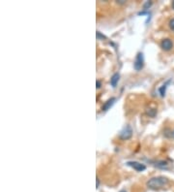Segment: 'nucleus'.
<instances>
[{"instance_id":"obj_1","label":"nucleus","mask_w":174,"mask_h":192,"mask_svg":"<svg viewBox=\"0 0 174 192\" xmlns=\"http://www.w3.org/2000/svg\"><path fill=\"white\" fill-rule=\"evenodd\" d=\"M147 186L151 189H161L168 184V180L165 177H154L147 181Z\"/></svg>"},{"instance_id":"obj_2","label":"nucleus","mask_w":174,"mask_h":192,"mask_svg":"<svg viewBox=\"0 0 174 192\" xmlns=\"http://www.w3.org/2000/svg\"><path fill=\"white\" fill-rule=\"evenodd\" d=\"M144 66V57H143V53L142 52H138L137 56L136 57V60L133 62V67L136 71L141 70Z\"/></svg>"},{"instance_id":"obj_3","label":"nucleus","mask_w":174,"mask_h":192,"mask_svg":"<svg viewBox=\"0 0 174 192\" xmlns=\"http://www.w3.org/2000/svg\"><path fill=\"white\" fill-rule=\"evenodd\" d=\"M132 136H133V129L131 128L130 125H126L124 127L123 130L120 133V135H119L120 139H122V140H129V139H131Z\"/></svg>"},{"instance_id":"obj_4","label":"nucleus","mask_w":174,"mask_h":192,"mask_svg":"<svg viewBox=\"0 0 174 192\" xmlns=\"http://www.w3.org/2000/svg\"><path fill=\"white\" fill-rule=\"evenodd\" d=\"M127 165L132 167L133 170H136L137 172H142L146 169L145 164L140 163V162H137V161H129L127 162Z\"/></svg>"},{"instance_id":"obj_5","label":"nucleus","mask_w":174,"mask_h":192,"mask_svg":"<svg viewBox=\"0 0 174 192\" xmlns=\"http://www.w3.org/2000/svg\"><path fill=\"white\" fill-rule=\"evenodd\" d=\"M161 48L165 51H170L173 48V43L169 38H166L161 42Z\"/></svg>"},{"instance_id":"obj_6","label":"nucleus","mask_w":174,"mask_h":192,"mask_svg":"<svg viewBox=\"0 0 174 192\" xmlns=\"http://www.w3.org/2000/svg\"><path fill=\"white\" fill-rule=\"evenodd\" d=\"M115 101H116V98H114V97L110 98V99H108V100L103 104V106L102 107V110H103V111H107V110H109V109H110V108L113 106L114 103H115Z\"/></svg>"},{"instance_id":"obj_7","label":"nucleus","mask_w":174,"mask_h":192,"mask_svg":"<svg viewBox=\"0 0 174 192\" xmlns=\"http://www.w3.org/2000/svg\"><path fill=\"white\" fill-rule=\"evenodd\" d=\"M119 79H120V75H119V73H115V74H114V75L111 77V79H110V85H111L113 87H115V86H116V85H117L118 82H119Z\"/></svg>"},{"instance_id":"obj_8","label":"nucleus","mask_w":174,"mask_h":192,"mask_svg":"<svg viewBox=\"0 0 174 192\" xmlns=\"http://www.w3.org/2000/svg\"><path fill=\"white\" fill-rule=\"evenodd\" d=\"M170 83V80H168V81H166L165 83H163V85L159 88V92H160V94H161V96L162 97H163L166 95V88H167V86H168V83Z\"/></svg>"},{"instance_id":"obj_9","label":"nucleus","mask_w":174,"mask_h":192,"mask_svg":"<svg viewBox=\"0 0 174 192\" xmlns=\"http://www.w3.org/2000/svg\"><path fill=\"white\" fill-rule=\"evenodd\" d=\"M155 166L158 167V168H161V169H166L167 167H168V163L166 161H157L156 163H155Z\"/></svg>"},{"instance_id":"obj_10","label":"nucleus","mask_w":174,"mask_h":192,"mask_svg":"<svg viewBox=\"0 0 174 192\" xmlns=\"http://www.w3.org/2000/svg\"><path fill=\"white\" fill-rule=\"evenodd\" d=\"M169 27H170V29L171 30H173L174 31V19H171L170 21H169Z\"/></svg>"},{"instance_id":"obj_11","label":"nucleus","mask_w":174,"mask_h":192,"mask_svg":"<svg viewBox=\"0 0 174 192\" xmlns=\"http://www.w3.org/2000/svg\"><path fill=\"white\" fill-rule=\"evenodd\" d=\"M101 86H102V83H101V81H97V88H98V89H99V88H100L101 87Z\"/></svg>"},{"instance_id":"obj_12","label":"nucleus","mask_w":174,"mask_h":192,"mask_svg":"<svg viewBox=\"0 0 174 192\" xmlns=\"http://www.w3.org/2000/svg\"><path fill=\"white\" fill-rule=\"evenodd\" d=\"M97 188L99 187V184H100V180H99V178H97Z\"/></svg>"},{"instance_id":"obj_13","label":"nucleus","mask_w":174,"mask_h":192,"mask_svg":"<svg viewBox=\"0 0 174 192\" xmlns=\"http://www.w3.org/2000/svg\"><path fill=\"white\" fill-rule=\"evenodd\" d=\"M172 8H173V9H174V1H173V2H172Z\"/></svg>"},{"instance_id":"obj_14","label":"nucleus","mask_w":174,"mask_h":192,"mask_svg":"<svg viewBox=\"0 0 174 192\" xmlns=\"http://www.w3.org/2000/svg\"><path fill=\"white\" fill-rule=\"evenodd\" d=\"M172 137L174 138V130H173V132H172Z\"/></svg>"},{"instance_id":"obj_15","label":"nucleus","mask_w":174,"mask_h":192,"mask_svg":"<svg viewBox=\"0 0 174 192\" xmlns=\"http://www.w3.org/2000/svg\"><path fill=\"white\" fill-rule=\"evenodd\" d=\"M120 192H126V191H125V190H121Z\"/></svg>"}]
</instances>
